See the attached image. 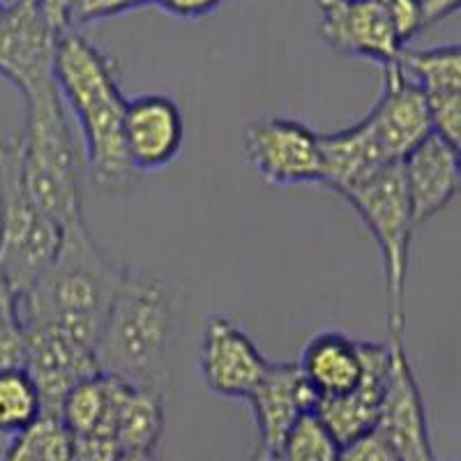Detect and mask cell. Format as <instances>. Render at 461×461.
Wrapping results in <instances>:
<instances>
[{
	"label": "cell",
	"instance_id": "obj_38",
	"mask_svg": "<svg viewBox=\"0 0 461 461\" xmlns=\"http://www.w3.org/2000/svg\"><path fill=\"white\" fill-rule=\"evenodd\" d=\"M155 461H162V459H159V456H155Z\"/></svg>",
	"mask_w": 461,
	"mask_h": 461
},
{
	"label": "cell",
	"instance_id": "obj_25",
	"mask_svg": "<svg viewBox=\"0 0 461 461\" xmlns=\"http://www.w3.org/2000/svg\"><path fill=\"white\" fill-rule=\"evenodd\" d=\"M279 461H339L341 443L323 425L316 411L304 413L279 446Z\"/></svg>",
	"mask_w": 461,
	"mask_h": 461
},
{
	"label": "cell",
	"instance_id": "obj_4",
	"mask_svg": "<svg viewBox=\"0 0 461 461\" xmlns=\"http://www.w3.org/2000/svg\"><path fill=\"white\" fill-rule=\"evenodd\" d=\"M26 102L22 137L23 185L32 203L60 229L84 220L79 185V152L72 139L60 90L32 95Z\"/></svg>",
	"mask_w": 461,
	"mask_h": 461
},
{
	"label": "cell",
	"instance_id": "obj_22",
	"mask_svg": "<svg viewBox=\"0 0 461 461\" xmlns=\"http://www.w3.org/2000/svg\"><path fill=\"white\" fill-rule=\"evenodd\" d=\"M402 69L422 93L427 102L461 97V49L443 44L434 49H403L397 60Z\"/></svg>",
	"mask_w": 461,
	"mask_h": 461
},
{
	"label": "cell",
	"instance_id": "obj_30",
	"mask_svg": "<svg viewBox=\"0 0 461 461\" xmlns=\"http://www.w3.org/2000/svg\"><path fill=\"white\" fill-rule=\"evenodd\" d=\"M121 443L113 436H74V461H118Z\"/></svg>",
	"mask_w": 461,
	"mask_h": 461
},
{
	"label": "cell",
	"instance_id": "obj_28",
	"mask_svg": "<svg viewBox=\"0 0 461 461\" xmlns=\"http://www.w3.org/2000/svg\"><path fill=\"white\" fill-rule=\"evenodd\" d=\"M339 461H399V456L394 447L390 446V440L374 427L360 438L341 446Z\"/></svg>",
	"mask_w": 461,
	"mask_h": 461
},
{
	"label": "cell",
	"instance_id": "obj_33",
	"mask_svg": "<svg viewBox=\"0 0 461 461\" xmlns=\"http://www.w3.org/2000/svg\"><path fill=\"white\" fill-rule=\"evenodd\" d=\"M19 291L0 266V321H19Z\"/></svg>",
	"mask_w": 461,
	"mask_h": 461
},
{
	"label": "cell",
	"instance_id": "obj_29",
	"mask_svg": "<svg viewBox=\"0 0 461 461\" xmlns=\"http://www.w3.org/2000/svg\"><path fill=\"white\" fill-rule=\"evenodd\" d=\"M26 360V332L22 321H0V372L23 367Z\"/></svg>",
	"mask_w": 461,
	"mask_h": 461
},
{
	"label": "cell",
	"instance_id": "obj_35",
	"mask_svg": "<svg viewBox=\"0 0 461 461\" xmlns=\"http://www.w3.org/2000/svg\"><path fill=\"white\" fill-rule=\"evenodd\" d=\"M155 452H122L118 461H155Z\"/></svg>",
	"mask_w": 461,
	"mask_h": 461
},
{
	"label": "cell",
	"instance_id": "obj_12",
	"mask_svg": "<svg viewBox=\"0 0 461 461\" xmlns=\"http://www.w3.org/2000/svg\"><path fill=\"white\" fill-rule=\"evenodd\" d=\"M122 137H125L127 158L139 176L164 171L183 152V111L168 95H137L125 104Z\"/></svg>",
	"mask_w": 461,
	"mask_h": 461
},
{
	"label": "cell",
	"instance_id": "obj_14",
	"mask_svg": "<svg viewBox=\"0 0 461 461\" xmlns=\"http://www.w3.org/2000/svg\"><path fill=\"white\" fill-rule=\"evenodd\" d=\"M365 372L357 388L341 397L321 399L316 403V415L339 440L341 446L360 438L376 427L381 413L383 393L390 376V346L388 341L360 339Z\"/></svg>",
	"mask_w": 461,
	"mask_h": 461
},
{
	"label": "cell",
	"instance_id": "obj_1",
	"mask_svg": "<svg viewBox=\"0 0 461 461\" xmlns=\"http://www.w3.org/2000/svg\"><path fill=\"white\" fill-rule=\"evenodd\" d=\"M53 69L60 97L79 122L93 185L109 196L130 194L141 176L127 158L122 137L127 97L118 65L81 32L68 31L58 37Z\"/></svg>",
	"mask_w": 461,
	"mask_h": 461
},
{
	"label": "cell",
	"instance_id": "obj_16",
	"mask_svg": "<svg viewBox=\"0 0 461 461\" xmlns=\"http://www.w3.org/2000/svg\"><path fill=\"white\" fill-rule=\"evenodd\" d=\"M403 183L409 189L415 229L446 210L459 194L461 159L459 148L429 134L425 141L402 159Z\"/></svg>",
	"mask_w": 461,
	"mask_h": 461
},
{
	"label": "cell",
	"instance_id": "obj_7",
	"mask_svg": "<svg viewBox=\"0 0 461 461\" xmlns=\"http://www.w3.org/2000/svg\"><path fill=\"white\" fill-rule=\"evenodd\" d=\"M242 148L270 187L321 185L323 180L319 134L295 118L267 115L249 122L242 131Z\"/></svg>",
	"mask_w": 461,
	"mask_h": 461
},
{
	"label": "cell",
	"instance_id": "obj_17",
	"mask_svg": "<svg viewBox=\"0 0 461 461\" xmlns=\"http://www.w3.org/2000/svg\"><path fill=\"white\" fill-rule=\"evenodd\" d=\"M247 402L252 406L261 434L258 446L279 452L288 429L304 413L316 411L319 397L300 374L298 362H270Z\"/></svg>",
	"mask_w": 461,
	"mask_h": 461
},
{
	"label": "cell",
	"instance_id": "obj_20",
	"mask_svg": "<svg viewBox=\"0 0 461 461\" xmlns=\"http://www.w3.org/2000/svg\"><path fill=\"white\" fill-rule=\"evenodd\" d=\"M115 378V440L122 452H155L164 431V390Z\"/></svg>",
	"mask_w": 461,
	"mask_h": 461
},
{
	"label": "cell",
	"instance_id": "obj_26",
	"mask_svg": "<svg viewBox=\"0 0 461 461\" xmlns=\"http://www.w3.org/2000/svg\"><path fill=\"white\" fill-rule=\"evenodd\" d=\"M152 0H77L72 14V26H86V23L115 19L143 7H150Z\"/></svg>",
	"mask_w": 461,
	"mask_h": 461
},
{
	"label": "cell",
	"instance_id": "obj_21",
	"mask_svg": "<svg viewBox=\"0 0 461 461\" xmlns=\"http://www.w3.org/2000/svg\"><path fill=\"white\" fill-rule=\"evenodd\" d=\"M115 393H118V378L113 374L97 372L77 383L65 394L58 415L72 436L102 434L115 438Z\"/></svg>",
	"mask_w": 461,
	"mask_h": 461
},
{
	"label": "cell",
	"instance_id": "obj_10",
	"mask_svg": "<svg viewBox=\"0 0 461 461\" xmlns=\"http://www.w3.org/2000/svg\"><path fill=\"white\" fill-rule=\"evenodd\" d=\"M321 42L335 53L362 58L378 68L399 60L403 47L383 0H316Z\"/></svg>",
	"mask_w": 461,
	"mask_h": 461
},
{
	"label": "cell",
	"instance_id": "obj_5",
	"mask_svg": "<svg viewBox=\"0 0 461 461\" xmlns=\"http://www.w3.org/2000/svg\"><path fill=\"white\" fill-rule=\"evenodd\" d=\"M63 229L32 203L23 185L22 139L0 134V266L19 295L49 267Z\"/></svg>",
	"mask_w": 461,
	"mask_h": 461
},
{
	"label": "cell",
	"instance_id": "obj_13",
	"mask_svg": "<svg viewBox=\"0 0 461 461\" xmlns=\"http://www.w3.org/2000/svg\"><path fill=\"white\" fill-rule=\"evenodd\" d=\"M383 93L367 113V121L385 158L402 162L415 146L434 134L429 102L397 63L383 68Z\"/></svg>",
	"mask_w": 461,
	"mask_h": 461
},
{
	"label": "cell",
	"instance_id": "obj_27",
	"mask_svg": "<svg viewBox=\"0 0 461 461\" xmlns=\"http://www.w3.org/2000/svg\"><path fill=\"white\" fill-rule=\"evenodd\" d=\"M383 3H385V10H388L399 42L406 47L425 28L422 0H383Z\"/></svg>",
	"mask_w": 461,
	"mask_h": 461
},
{
	"label": "cell",
	"instance_id": "obj_6",
	"mask_svg": "<svg viewBox=\"0 0 461 461\" xmlns=\"http://www.w3.org/2000/svg\"><path fill=\"white\" fill-rule=\"evenodd\" d=\"M365 221L381 249L388 286V325L403 328V295L409 277L411 242L415 236L413 208L403 183L402 162L383 167L367 180L341 194Z\"/></svg>",
	"mask_w": 461,
	"mask_h": 461
},
{
	"label": "cell",
	"instance_id": "obj_31",
	"mask_svg": "<svg viewBox=\"0 0 461 461\" xmlns=\"http://www.w3.org/2000/svg\"><path fill=\"white\" fill-rule=\"evenodd\" d=\"M226 0H152V5L167 12L168 16L185 19V22H199L217 14Z\"/></svg>",
	"mask_w": 461,
	"mask_h": 461
},
{
	"label": "cell",
	"instance_id": "obj_15",
	"mask_svg": "<svg viewBox=\"0 0 461 461\" xmlns=\"http://www.w3.org/2000/svg\"><path fill=\"white\" fill-rule=\"evenodd\" d=\"M26 332V360L23 369L31 374L42 394L44 413H56L65 394L84 378L100 372L97 356L90 348L74 344L68 337L44 328H23Z\"/></svg>",
	"mask_w": 461,
	"mask_h": 461
},
{
	"label": "cell",
	"instance_id": "obj_32",
	"mask_svg": "<svg viewBox=\"0 0 461 461\" xmlns=\"http://www.w3.org/2000/svg\"><path fill=\"white\" fill-rule=\"evenodd\" d=\"M35 5L56 32L63 35V32L74 31L72 14L77 0H35Z\"/></svg>",
	"mask_w": 461,
	"mask_h": 461
},
{
	"label": "cell",
	"instance_id": "obj_24",
	"mask_svg": "<svg viewBox=\"0 0 461 461\" xmlns=\"http://www.w3.org/2000/svg\"><path fill=\"white\" fill-rule=\"evenodd\" d=\"M44 415L42 394L23 367L0 372V436L12 438Z\"/></svg>",
	"mask_w": 461,
	"mask_h": 461
},
{
	"label": "cell",
	"instance_id": "obj_23",
	"mask_svg": "<svg viewBox=\"0 0 461 461\" xmlns=\"http://www.w3.org/2000/svg\"><path fill=\"white\" fill-rule=\"evenodd\" d=\"M0 461H74V436L60 415L44 413L26 431L12 436Z\"/></svg>",
	"mask_w": 461,
	"mask_h": 461
},
{
	"label": "cell",
	"instance_id": "obj_18",
	"mask_svg": "<svg viewBox=\"0 0 461 461\" xmlns=\"http://www.w3.org/2000/svg\"><path fill=\"white\" fill-rule=\"evenodd\" d=\"M298 369L319 402L351 393L365 372L360 339L337 330L316 332L300 353Z\"/></svg>",
	"mask_w": 461,
	"mask_h": 461
},
{
	"label": "cell",
	"instance_id": "obj_36",
	"mask_svg": "<svg viewBox=\"0 0 461 461\" xmlns=\"http://www.w3.org/2000/svg\"><path fill=\"white\" fill-rule=\"evenodd\" d=\"M249 461H279V455H277V452H273V450H267V447L258 446L257 455H254Z\"/></svg>",
	"mask_w": 461,
	"mask_h": 461
},
{
	"label": "cell",
	"instance_id": "obj_2",
	"mask_svg": "<svg viewBox=\"0 0 461 461\" xmlns=\"http://www.w3.org/2000/svg\"><path fill=\"white\" fill-rule=\"evenodd\" d=\"M125 267L115 266L86 221L63 230L56 257L19 298L23 328H44L97 356L102 325Z\"/></svg>",
	"mask_w": 461,
	"mask_h": 461
},
{
	"label": "cell",
	"instance_id": "obj_11",
	"mask_svg": "<svg viewBox=\"0 0 461 461\" xmlns=\"http://www.w3.org/2000/svg\"><path fill=\"white\" fill-rule=\"evenodd\" d=\"M270 360L254 339L224 316H208L199 348V369L210 393L224 399H242L254 393Z\"/></svg>",
	"mask_w": 461,
	"mask_h": 461
},
{
	"label": "cell",
	"instance_id": "obj_3",
	"mask_svg": "<svg viewBox=\"0 0 461 461\" xmlns=\"http://www.w3.org/2000/svg\"><path fill=\"white\" fill-rule=\"evenodd\" d=\"M178 295L171 284L137 267H125L97 341V367L104 374L164 390Z\"/></svg>",
	"mask_w": 461,
	"mask_h": 461
},
{
	"label": "cell",
	"instance_id": "obj_9",
	"mask_svg": "<svg viewBox=\"0 0 461 461\" xmlns=\"http://www.w3.org/2000/svg\"><path fill=\"white\" fill-rule=\"evenodd\" d=\"M390 376L383 393L376 429L390 440L399 461H436L425 402L403 346V328L388 325Z\"/></svg>",
	"mask_w": 461,
	"mask_h": 461
},
{
	"label": "cell",
	"instance_id": "obj_37",
	"mask_svg": "<svg viewBox=\"0 0 461 461\" xmlns=\"http://www.w3.org/2000/svg\"><path fill=\"white\" fill-rule=\"evenodd\" d=\"M5 12H7V5H5V3H3V0H0V19L5 16Z\"/></svg>",
	"mask_w": 461,
	"mask_h": 461
},
{
	"label": "cell",
	"instance_id": "obj_19",
	"mask_svg": "<svg viewBox=\"0 0 461 461\" xmlns=\"http://www.w3.org/2000/svg\"><path fill=\"white\" fill-rule=\"evenodd\" d=\"M321 141V167L323 180L321 185L330 187L337 194H344L351 187L367 180L390 162L369 125L367 115L356 125L346 130L319 134Z\"/></svg>",
	"mask_w": 461,
	"mask_h": 461
},
{
	"label": "cell",
	"instance_id": "obj_34",
	"mask_svg": "<svg viewBox=\"0 0 461 461\" xmlns=\"http://www.w3.org/2000/svg\"><path fill=\"white\" fill-rule=\"evenodd\" d=\"M461 0H422V12H425V28L443 22L447 16L459 12Z\"/></svg>",
	"mask_w": 461,
	"mask_h": 461
},
{
	"label": "cell",
	"instance_id": "obj_8",
	"mask_svg": "<svg viewBox=\"0 0 461 461\" xmlns=\"http://www.w3.org/2000/svg\"><path fill=\"white\" fill-rule=\"evenodd\" d=\"M60 32L47 23L35 0H14L0 19V77L23 100L56 88V47Z\"/></svg>",
	"mask_w": 461,
	"mask_h": 461
}]
</instances>
